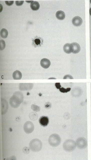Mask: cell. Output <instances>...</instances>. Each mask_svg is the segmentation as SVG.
Segmentation results:
<instances>
[{
    "label": "cell",
    "instance_id": "6da1fadb",
    "mask_svg": "<svg viewBox=\"0 0 91 160\" xmlns=\"http://www.w3.org/2000/svg\"><path fill=\"white\" fill-rule=\"evenodd\" d=\"M23 100L22 93L19 91L15 92L10 98L9 103L11 106L14 108H18Z\"/></svg>",
    "mask_w": 91,
    "mask_h": 160
},
{
    "label": "cell",
    "instance_id": "7a4b0ae2",
    "mask_svg": "<svg viewBox=\"0 0 91 160\" xmlns=\"http://www.w3.org/2000/svg\"><path fill=\"white\" fill-rule=\"evenodd\" d=\"M29 147L30 149L32 151L38 152L41 149L42 143L41 141L38 139H33L30 141Z\"/></svg>",
    "mask_w": 91,
    "mask_h": 160
},
{
    "label": "cell",
    "instance_id": "3957f363",
    "mask_svg": "<svg viewBox=\"0 0 91 160\" xmlns=\"http://www.w3.org/2000/svg\"><path fill=\"white\" fill-rule=\"evenodd\" d=\"M63 147L65 151L70 152L73 151L77 146L76 142L71 139H68L65 141L63 144Z\"/></svg>",
    "mask_w": 91,
    "mask_h": 160
},
{
    "label": "cell",
    "instance_id": "277c9868",
    "mask_svg": "<svg viewBox=\"0 0 91 160\" xmlns=\"http://www.w3.org/2000/svg\"><path fill=\"white\" fill-rule=\"evenodd\" d=\"M48 141L50 145L53 147H56L61 143V139L58 134H53L50 136Z\"/></svg>",
    "mask_w": 91,
    "mask_h": 160
},
{
    "label": "cell",
    "instance_id": "5b68a950",
    "mask_svg": "<svg viewBox=\"0 0 91 160\" xmlns=\"http://www.w3.org/2000/svg\"><path fill=\"white\" fill-rule=\"evenodd\" d=\"M76 142L77 147L80 149H85L87 146V140L83 137L78 138L76 140Z\"/></svg>",
    "mask_w": 91,
    "mask_h": 160
},
{
    "label": "cell",
    "instance_id": "8992f818",
    "mask_svg": "<svg viewBox=\"0 0 91 160\" xmlns=\"http://www.w3.org/2000/svg\"><path fill=\"white\" fill-rule=\"evenodd\" d=\"M34 128L33 123L30 121H27L24 125V131L27 134H29L32 132L34 129Z\"/></svg>",
    "mask_w": 91,
    "mask_h": 160
},
{
    "label": "cell",
    "instance_id": "52a82bcc",
    "mask_svg": "<svg viewBox=\"0 0 91 160\" xmlns=\"http://www.w3.org/2000/svg\"><path fill=\"white\" fill-rule=\"evenodd\" d=\"M33 86L32 83H20L19 84V88L21 91L28 90L31 89Z\"/></svg>",
    "mask_w": 91,
    "mask_h": 160
},
{
    "label": "cell",
    "instance_id": "ba28073f",
    "mask_svg": "<svg viewBox=\"0 0 91 160\" xmlns=\"http://www.w3.org/2000/svg\"><path fill=\"white\" fill-rule=\"evenodd\" d=\"M64 51L66 53L70 54L72 52L73 50V46L72 43H67L63 47Z\"/></svg>",
    "mask_w": 91,
    "mask_h": 160
},
{
    "label": "cell",
    "instance_id": "9c48e42d",
    "mask_svg": "<svg viewBox=\"0 0 91 160\" xmlns=\"http://www.w3.org/2000/svg\"><path fill=\"white\" fill-rule=\"evenodd\" d=\"M39 121L41 125L44 127L47 126L49 124V119L47 116H42L40 118Z\"/></svg>",
    "mask_w": 91,
    "mask_h": 160
},
{
    "label": "cell",
    "instance_id": "30bf717a",
    "mask_svg": "<svg viewBox=\"0 0 91 160\" xmlns=\"http://www.w3.org/2000/svg\"><path fill=\"white\" fill-rule=\"evenodd\" d=\"M2 114L4 115L7 112L8 109V106L7 101L5 100L1 99Z\"/></svg>",
    "mask_w": 91,
    "mask_h": 160
},
{
    "label": "cell",
    "instance_id": "8fae6325",
    "mask_svg": "<svg viewBox=\"0 0 91 160\" xmlns=\"http://www.w3.org/2000/svg\"><path fill=\"white\" fill-rule=\"evenodd\" d=\"M72 22L74 25L78 26L81 25L82 22V20L80 17L76 16L73 18Z\"/></svg>",
    "mask_w": 91,
    "mask_h": 160
},
{
    "label": "cell",
    "instance_id": "7c38bea8",
    "mask_svg": "<svg viewBox=\"0 0 91 160\" xmlns=\"http://www.w3.org/2000/svg\"><path fill=\"white\" fill-rule=\"evenodd\" d=\"M40 64L41 66L43 68L47 69L50 66L51 62L49 59L46 58H43L41 60Z\"/></svg>",
    "mask_w": 91,
    "mask_h": 160
},
{
    "label": "cell",
    "instance_id": "4fadbf2b",
    "mask_svg": "<svg viewBox=\"0 0 91 160\" xmlns=\"http://www.w3.org/2000/svg\"><path fill=\"white\" fill-rule=\"evenodd\" d=\"M12 76L14 80H20L22 78V74L20 71L17 70L13 73Z\"/></svg>",
    "mask_w": 91,
    "mask_h": 160
},
{
    "label": "cell",
    "instance_id": "5bb4252c",
    "mask_svg": "<svg viewBox=\"0 0 91 160\" xmlns=\"http://www.w3.org/2000/svg\"><path fill=\"white\" fill-rule=\"evenodd\" d=\"M30 7L33 10L36 11L38 10L40 7V5L38 2L33 1L30 4Z\"/></svg>",
    "mask_w": 91,
    "mask_h": 160
},
{
    "label": "cell",
    "instance_id": "9a60e30c",
    "mask_svg": "<svg viewBox=\"0 0 91 160\" xmlns=\"http://www.w3.org/2000/svg\"><path fill=\"white\" fill-rule=\"evenodd\" d=\"M73 45V50L72 53L76 54L78 53L80 50V47L79 45L77 43L75 42L71 43Z\"/></svg>",
    "mask_w": 91,
    "mask_h": 160
},
{
    "label": "cell",
    "instance_id": "2e32d148",
    "mask_svg": "<svg viewBox=\"0 0 91 160\" xmlns=\"http://www.w3.org/2000/svg\"><path fill=\"white\" fill-rule=\"evenodd\" d=\"M56 18L58 19L62 20L65 17V14L64 12L62 11H59L57 12L56 14Z\"/></svg>",
    "mask_w": 91,
    "mask_h": 160
},
{
    "label": "cell",
    "instance_id": "e0dca14e",
    "mask_svg": "<svg viewBox=\"0 0 91 160\" xmlns=\"http://www.w3.org/2000/svg\"><path fill=\"white\" fill-rule=\"evenodd\" d=\"M29 117L31 120L35 121L37 119L38 116V114L34 112H32L29 113Z\"/></svg>",
    "mask_w": 91,
    "mask_h": 160
},
{
    "label": "cell",
    "instance_id": "ac0fdd59",
    "mask_svg": "<svg viewBox=\"0 0 91 160\" xmlns=\"http://www.w3.org/2000/svg\"><path fill=\"white\" fill-rule=\"evenodd\" d=\"M8 32L7 30L5 28L2 29L0 31V35L3 38H6L8 36Z\"/></svg>",
    "mask_w": 91,
    "mask_h": 160
},
{
    "label": "cell",
    "instance_id": "d6986e66",
    "mask_svg": "<svg viewBox=\"0 0 91 160\" xmlns=\"http://www.w3.org/2000/svg\"><path fill=\"white\" fill-rule=\"evenodd\" d=\"M75 90L74 89L72 90L71 92L72 95L73 96L76 97H78L80 96L81 94V90H78V91Z\"/></svg>",
    "mask_w": 91,
    "mask_h": 160
},
{
    "label": "cell",
    "instance_id": "ffe728a7",
    "mask_svg": "<svg viewBox=\"0 0 91 160\" xmlns=\"http://www.w3.org/2000/svg\"><path fill=\"white\" fill-rule=\"evenodd\" d=\"M31 108L33 111L38 112L40 110V107L37 106L34 104H32L31 106Z\"/></svg>",
    "mask_w": 91,
    "mask_h": 160
},
{
    "label": "cell",
    "instance_id": "44dd1931",
    "mask_svg": "<svg viewBox=\"0 0 91 160\" xmlns=\"http://www.w3.org/2000/svg\"><path fill=\"white\" fill-rule=\"evenodd\" d=\"M6 46L5 43V41L3 40L0 41V50H3L5 48Z\"/></svg>",
    "mask_w": 91,
    "mask_h": 160
},
{
    "label": "cell",
    "instance_id": "7402d4cb",
    "mask_svg": "<svg viewBox=\"0 0 91 160\" xmlns=\"http://www.w3.org/2000/svg\"><path fill=\"white\" fill-rule=\"evenodd\" d=\"M30 148L28 147L25 146L23 148L22 151L24 153L27 154H28L30 152Z\"/></svg>",
    "mask_w": 91,
    "mask_h": 160
},
{
    "label": "cell",
    "instance_id": "603a6c76",
    "mask_svg": "<svg viewBox=\"0 0 91 160\" xmlns=\"http://www.w3.org/2000/svg\"><path fill=\"white\" fill-rule=\"evenodd\" d=\"M70 90L71 88H65L64 87H62L59 89L60 91L63 93L67 92L69 91Z\"/></svg>",
    "mask_w": 91,
    "mask_h": 160
},
{
    "label": "cell",
    "instance_id": "cb8c5ba5",
    "mask_svg": "<svg viewBox=\"0 0 91 160\" xmlns=\"http://www.w3.org/2000/svg\"><path fill=\"white\" fill-rule=\"evenodd\" d=\"M24 2V1H16L15 4L17 6H20L23 4Z\"/></svg>",
    "mask_w": 91,
    "mask_h": 160
},
{
    "label": "cell",
    "instance_id": "d4e9b609",
    "mask_svg": "<svg viewBox=\"0 0 91 160\" xmlns=\"http://www.w3.org/2000/svg\"><path fill=\"white\" fill-rule=\"evenodd\" d=\"M34 41L35 44L37 45H40L41 43L40 39L38 38L35 39Z\"/></svg>",
    "mask_w": 91,
    "mask_h": 160
},
{
    "label": "cell",
    "instance_id": "484cf974",
    "mask_svg": "<svg viewBox=\"0 0 91 160\" xmlns=\"http://www.w3.org/2000/svg\"><path fill=\"white\" fill-rule=\"evenodd\" d=\"M70 117V115L69 113L68 112L65 113L64 115V117L66 119H69Z\"/></svg>",
    "mask_w": 91,
    "mask_h": 160
},
{
    "label": "cell",
    "instance_id": "4316f807",
    "mask_svg": "<svg viewBox=\"0 0 91 160\" xmlns=\"http://www.w3.org/2000/svg\"><path fill=\"white\" fill-rule=\"evenodd\" d=\"M5 2L7 5L8 6H10L13 4L14 1H5Z\"/></svg>",
    "mask_w": 91,
    "mask_h": 160
},
{
    "label": "cell",
    "instance_id": "83f0119b",
    "mask_svg": "<svg viewBox=\"0 0 91 160\" xmlns=\"http://www.w3.org/2000/svg\"><path fill=\"white\" fill-rule=\"evenodd\" d=\"M45 107L47 109H50L51 107V104L50 103L48 102L45 104Z\"/></svg>",
    "mask_w": 91,
    "mask_h": 160
},
{
    "label": "cell",
    "instance_id": "f1b7e54d",
    "mask_svg": "<svg viewBox=\"0 0 91 160\" xmlns=\"http://www.w3.org/2000/svg\"><path fill=\"white\" fill-rule=\"evenodd\" d=\"M64 79H73V77L70 75H67L64 76L63 78Z\"/></svg>",
    "mask_w": 91,
    "mask_h": 160
},
{
    "label": "cell",
    "instance_id": "f546056e",
    "mask_svg": "<svg viewBox=\"0 0 91 160\" xmlns=\"http://www.w3.org/2000/svg\"><path fill=\"white\" fill-rule=\"evenodd\" d=\"M55 85L56 88L58 89H59L61 88V86L59 83H56L55 84Z\"/></svg>",
    "mask_w": 91,
    "mask_h": 160
},
{
    "label": "cell",
    "instance_id": "4dcf8cb0",
    "mask_svg": "<svg viewBox=\"0 0 91 160\" xmlns=\"http://www.w3.org/2000/svg\"><path fill=\"white\" fill-rule=\"evenodd\" d=\"M89 13L90 15V16H91V8H90L89 9Z\"/></svg>",
    "mask_w": 91,
    "mask_h": 160
},
{
    "label": "cell",
    "instance_id": "1f68e13d",
    "mask_svg": "<svg viewBox=\"0 0 91 160\" xmlns=\"http://www.w3.org/2000/svg\"><path fill=\"white\" fill-rule=\"evenodd\" d=\"M49 79H56L55 78H49Z\"/></svg>",
    "mask_w": 91,
    "mask_h": 160
},
{
    "label": "cell",
    "instance_id": "d6a6232c",
    "mask_svg": "<svg viewBox=\"0 0 91 160\" xmlns=\"http://www.w3.org/2000/svg\"><path fill=\"white\" fill-rule=\"evenodd\" d=\"M90 3L91 4V0H90Z\"/></svg>",
    "mask_w": 91,
    "mask_h": 160
}]
</instances>
